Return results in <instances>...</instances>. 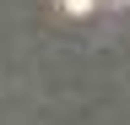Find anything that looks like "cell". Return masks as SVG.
I'll list each match as a JSON object with an SVG mask.
<instances>
[{
    "instance_id": "6da1fadb",
    "label": "cell",
    "mask_w": 130,
    "mask_h": 125,
    "mask_svg": "<svg viewBox=\"0 0 130 125\" xmlns=\"http://www.w3.org/2000/svg\"><path fill=\"white\" fill-rule=\"evenodd\" d=\"M65 6H71V11H87V6H98V0H65Z\"/></svg>"
}]
</instances>
